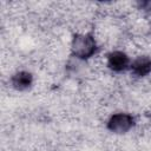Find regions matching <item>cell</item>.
<instances>
[{
	"mask_svg": "<svg viewBox=\"0 0 151 151\" xmlns=\"http://www.w3.org/2000/svg\"><path fill=\"white\" fill-rule=\"evenodd\" d=\"M99 40L90 31H77L70 39V52L79 60H90L97 57Z\"/></svg>",
	"mask_w": 151,
	"mask_h": 151,
	"instance_id": "cell-1",
	"label": "cell"
},
{
	"mask_svg": "<svg viewBox=\"0 0 151 151\" xmlns=\"http://www.w3.org/2000/svg\"><path fill=\"white\" fill-rule=\"evenodd\" d=\"M136 126V118L125 111L111 113L106 119V129L114 136H125Z\"/></svg>",
	"mask_w": 151,
	"mask_h": 151,
	"instance_id": "cell-2",
	"label": "cell"
},
{
	"mask_svg": "<svg viewBox=\"0 0 151 151\" xmlns=\"http://www.w3.org/2000/svg\"><path fill=\"white\" fill-rule=\"evenodd\" d=\"M132 57L126 50L114 48L109 51L104 55V65L105 68L112 73H124L130 71Z\"/></svg>",
	"mask_w": 151,
	"mask_h": 151,
	"instance_id": "cell-3",
	"label": "cell"
},
{
	"mask_svg": "<svg viewBox=\"0 0 151 151\" xmlns=\"http://www.w3.org/2000/svg\"><path fill=\"white\" fill-rule=\"evenodd\" d=\"M134 78L143 79L151 74V57L146 54H138L132 58L130 71Z\"/></svg>",
	"mask_w": 151,
	"mask_h": 151,
	"instance_id": "cell-4",
	"label": "cell"
},
{
	"mask_svg": "<svg viewBox=\"0 0 151 151\" xmlns=\"http://www.w3.org/2000/svg\"><path fill=\"white\" fill-rule=\"evenodd\" d=\"M33 83H34L33 74L25 70L17 71L15 73L12 74L9 79V84L12 88L15 91H20V92L29 90L33 86Z\"/></svg>",
	"mask_w": 151,
	"mask_h": 151,
	"instance_id": "cell-5",
	"label": "cell"
}]
</instances>
